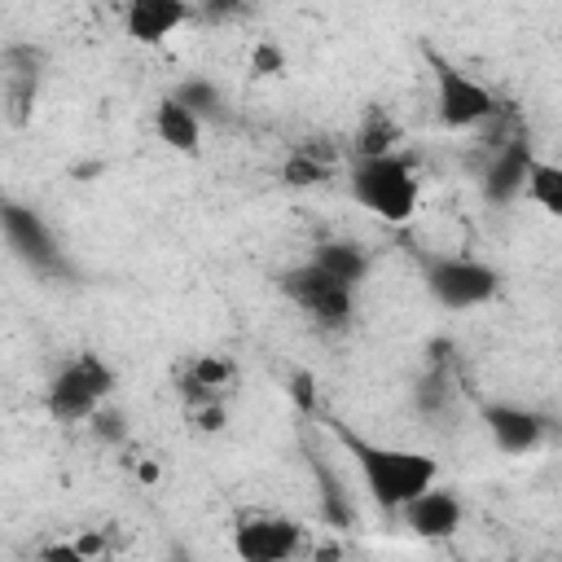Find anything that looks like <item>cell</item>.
I'll return each mask as SVG.
<instances>
[{
    "label": "cell",
    "instance_id": "cell-19",
    "mask_svg": "<svg viewBox=\"0 0 562 562\" xmlns=\"http://www.w3.org/2000/svg\"><path fill=\"white\" fill-rule=\"evenodd\" d=\"M277 70H285V53L272 44H259L255 48V75H277Z\"/></svg>",
    "mask_w": 562,
    "mask_h": 562
},
{
    "label": "cell",
    "instance_id": "cell-17",
    "mask_svg": "<svg viewBox=\"0 0 562 562\" xmlns=\"http://www.w3.org/2000/svg\"><path fill=\"white\" fill-rule=\"evenodd\" d=\"M176 101H184L193 114H202V119H220L224 114V97H220V88L211 83V79H184V83H176V92H171Z\"/></svg>",
    "mask_w": 562,
    "mask_h": 562
},
{
    "label": "cell",
    "instance_id": "cell-10",
    "mask_svg": "<svg viewBox=\"0 0 562 562\" xmlns=\"http://www.w3.org/2000/svg\"><path fill=\"white\" fill-rule=\"evenodd\" d=\"M4 237H9L13 255L26 259L31 268H57V263H61V250H57L48 224H44L35 211L18 206V202L4 206Z\"/></svg>",
    "mask_w": 562,
    "mask_h": 562
},
{
    "label": "cell",
    "instance_id": "cell-15",
    "mask_svg": "<svg viewBox=\"0 0 562 562\" xmlns=\"http://www.w3.org/2000/svg\"><path fill=\"white\" fill-rule=\"evenodd\" d=\"M544 215L562 220V167L558 162H544V158H531V171H527V189H522Z\"/></svg>",
    "mask_w": 562,
    "mask_h": 562
},
{
    "label": "cell",
    "instance_id": "cell-3",
    "mask_svg": "<svg viewBox=\"0 0 562 562\" xmlns=\"http://www.w3.org/2000/svg\"><path fill=\"white\" fill-rule=\"evenodd\" d=\"M110 391H114V369L97 351H79L48 382V413L57 422H83L105 404Z\"/></svg>",
    "mask_w": 562,
    "mask_h": 562
},
{
    "label": "cell",
    "instance_id": "cell-9",
    "mask_svg": "<svg viewBox=\"0 0 562 562\" xmlns=\"http://www.w3.org/2000/svg\"><path fill=\"white\" fill-rule=\"evenodd\" d=\"M189 0H123V31L136 44H162L189 22Z\"/></svg>",
    "mask_w": 562,
    "mask_h": 562
},
{
    "label": "cell",
    "instance_id": "cell-2",
    "mask_svg": "<svg viewBox=\"0 0 562 562\" xmlns=\"http://www.w3.org/2000/svg\"><path fill=\"white\" fill-rule=\"evenodd\" d=\"M347 193L369 215H378L386 224H408L417 215V202H422V180H417L413 162L395 149L391 154H356L351 176H347Z\"/></svg>",
    "mask_w": 562,
    "mask_h": 562
},
{
    "label": "cell",
    "instance_id": "cell-4",
    "mask_svg": "<svg viewBox=\"0 0 562 562\" xmlns=\"http://www.w3.org/2000/svg\"><path fill=\"white\" fill-rule=\"evenodd\" d=\"M281 294L303 312L312 316L321 329H347L351 325V312H356V290L342 285L338 277H329L321 263H299L281 277Z\"/></svg>",
    "mask_w": 562,
    "mask_h": 562
},
{
    "label": "cell",
    "instance_id": "cell-16",
    "mask_svg": "<svg viewBox=\"0 0 562 562\" xmlns=\"http://www.w3.org/2000/svg\"><path fill=\"white\" fill-rule=\"evenodd\" d=\"M395 140H400V123L386 119L382 110H369L364 127L356 132V154H391Z\"/></svg>",
    "mask_w": 562,
    "mask_h": 562
},
{
    "label": "cell",
    "instance_id": "cell-5",
    "mask_svg": "<svg viewBox=\"0 0 562 562\" xmlns=\"http://www.w3.org/2000/svg\"><path fill=\"white\" fill-rule=\"evenodd\" d=\"M496 285H501L496 268H487L470 255H443V259L426 263V294L448 312L483 307L496 294Z\"/></svg>",
    "mask_w": 562,
    "mask_h": 562
},
{
    "label": "cell",
    "instance_id": "cell-14",
    "mask_svg": "<svg viewBox=\"0 0 562 562\" xmlns=\"http://www.w3.org/2000/svg\"><path fill=\"white\" fill-rule=\"evenodd\" d=\"M312 263H321L329 277H338L342 285H360L364 277H369V268H373V259H369V250L360 246V241H321L316 250H312Z\"/></svg>",
    "mask_w": 562,
    "mask_h": 562
},
{
    "label": "cell",
    "instance_id": "cell-13",
    "mask_svg": "<svg viewBox=\"0 0 562 562\" xmlns=\"http://www.w3.org/2000/svg\"><path fill=\"white\" fill-rule=\"evenodd\" d=\"M154 132L167 149L184 154V158H198L202 154V114H193L184 101L176 97H162L154 105Z\"/></svg>",
    "mask_w": 562,
    "mask_h": 562
},
{
    "label": "cell",
    "instance_id": "cell-11",
    "mask_svg": "<svg viewBox=\"0 0 562 562\" xmlns=\"http://www.w3.org/2000/svg\"><path fill=\"white\" fill-rule=\"evenodd\" d=\"M400 514H404V527H408L413 536H422V540H448V536L461 527V518H465L457 492H443V487H426V492L413 496Z\"/></svg>",
    "mask_w": 562,
    "mask_h": 562
},
{
    "label": "cell",
    "instance_id": "cell-20",
    "mask_svg": "<svg viewBox=\"0 0 562 562\" xmlns=\"http://www.w3.org/2000/svg\"><path fill=\"white\" fill-rule=\"evenodd\" d=\"M202 13H206L211 22H228V18L246 13V0H202Z\"/></svg>",
    "mask_w": 562,
    "mask_h": 562
},
{
    "label": "cell",
    "instance_id": "cell-1",
    "mask_svg": "<svg viewBox=\"0 0 562 562\" xmlns=\"http://www.w3.org/2000/svg\"><path fill=\"white\" fill-rule=\"evenodd\" d=\"M329 430H334V439L342 443V452L356 461V470H360L364 492L373 496V505L386 509V514H400L413 496H422V492L435 487V479H439V461H435L430 452L373 443V439H364L360 430H351L347 422H329Z\"/></svg>",
    "mask_w": 562,
    "mask_h": 562
},
{
    "label": "cell",
    "instance_id": "cell-12",
    "mask_svg": "<svg viewBox=\"0 0 562 562\" xmlns=\"http://www.w3.org/2000/svg\"><path fill=\"white\" fill-rule=\"evenodd\" d=\"M531 145H527V136H514V140H505L496 154H492V162H487V171H483V193L492 198V202H514L522 189H527V171H531Z\"/></svg>",
    "mask_w": 562,
    "mask_h": 562
},
{
    "label": "cell",
    "instance_id": "cell-18",
    "mask_svg": "<svg viewBox=\"0 0 562 562\" xmlns=\"http://www.w3.org/2000/svg\"><path fill=\"white\" fill-rule=\"evenodd\" d=\"M325 176H329V167H325L316 154H307V149L290 154V158H285V167H281V180H285L290 189H307V184H321Z\"/></svg>",
    "mask_w": 562,
    "mask_h": 562
},
{
    "label": "cell",
    "instance_id": "cell-7",
    "mask_svg": "<svg viewBox=\"0 0 562 562\" xmlns=\"http://www.w3.org/2000/svg\"><path fill=\"white\" fill-rule=\"evenodd\" d=\"M299 544H303V527L281 514H250L233 527V549L246 562H281L299 553Z\"/></svg>",
    "mask_w": 562,
    "mask_h": 562
},
{
    "label": "cell",
    "instance_id": "cell-21",
    "mask_svg": "<svg viewBox=\"0 0 562 562\" xmlns=\"http://www.w3.org/2000/svg\"><path fill=\"white\" fill-rule=\"evenodd\" d=\"M119 4H123V0H119Z\"/></svg>",
    "mask_w": 562,
    "mask_h": 562
},
{
    "label": "cell",
    "instance_id": "cell-6",
    "mask_svg": "<svg viewBox=\"0 0 562 562\" xmlns=\"http://www.w3.org/2000/svg\"><path fill=\"white\" fill-rule=\"evenodd\" d=\"M430 75H435V105H439V123L443 127H479L496 114V97L465 70H457L452 61H443L435 48H426Z\"/></svg>",
    "mask_w": 562,
    "mask_h": 562
},
{
    "label": "cell",
    "instance_id": "cell-8",
    "mask_svg": "<svg viewBox=\"0 0 562 562\" xmlns=\"http://www.w3.org/2000/svg\"><path fill=\"white\" fill-rule=\"evenodd\" d=\"M483 426H487L492 443L505 457H522V452H536L544 443V417L536 408H522V404H509V400L487 404L483 408Z\"/></svg>",
    "mask_w": 562,
    "mask_h": 562
}]
</instances>
